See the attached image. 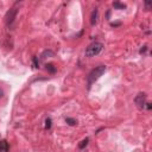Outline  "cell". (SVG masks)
<instances>
[{
	"mask_svg": "<svg viewBox=\"0 0 152 152\" xmlns=\"http://www.w3.org/2000/svg\"><path fill=\"white\" fill-rule=\"evenodd\" d=\"M106 65H99L96 67L95 69H93L92 72L89 73L88 77H87V82H88V88L92 87V85L95 82V81H97L101 76H102L105 73H106Z\"/></svg>",
	"mask_w": 152,
	"mask_h": 152,
	"instance_id": "cell-1",
	"label": "cell"
},
{
	"mask_svg": "<svg viewBox=\"0 0 152 152\" xmlns=\"http://www.w3.org/2000/svg\"><path fill=\"white\" fill-rule=\"evenodd\" d=\"M104 49V45L99 43V42H95V43H92L90 45H88V48L86 49V56L87 57H94V56H97Z\"/></svg>",
	"mask_w": 152,
	"mask_h": 152,
	"instance_id": "cell-2",
	"label": "cell"
},
{
	"mask_svg": "<svg viewBox=\"0 0 152 152\" xmlns=\"http://www.w3.org/2000/svg\"><path fill=\"white\" fill-rule=\"evenodd\" d=\"M18 14V7L17 6H13L12 8H10L8 11L6 12L5 14V23L7 26H11L13 23H14V19Z\"/></svg>",
	"mask_w": 152,
	"mask_h": 152,
	"instance_id": "cell-3",
	"label": "cell"
},
{
	"mask_svg": "<svg viewBox=\"0 0 152 152\" xmlns=\"http://www.w3.org/2000/svg\"><path fill=\"white\" fill-rule=\"evenodd\" d=\"M146 99H147V96H146L145 93H139V94L136 96V99H134V104L137 105V107H138L139 109H144V108H145Z\"/></svg>",
	"mask_w": 152,
	"mask_h": 152,
	"instance_id": "cell-4",
	"label": "cell"
},
{
	"mask_svg": "<svg viewBox=\"0 0 152 152\" xmlns=\"http://www.w3.org/2000/svg\"><path fill=\"white\" fill-rule=\"evenodd\" d=\"M97 22V8H95L94 11L92 12V16H90V24L95 25Z\"/></svg>",
	"mask_w": 152,
	"mask_h": 152,
	"instance_id": "cell-5",
	"label": "cell"
},
{
	"mask_svg": "<svg viewBox=\"0 0 152 152\" xmlns=\"http://www.w3.org/2000/svg\"><path fill=\"white\" fill-rule=\"evenodd\" d=\"M0 151L1 152H7L8 151V145L6 140H1L0 141Z\"/></svg>",
	"mask_w": 152,
	"mask_h": 152,
	"instance_id": "cell-6",
	"label": "cell"
},
{
	"mask_svg": "<svg viewBox=\"0 0 152 152\" xmlns=\"http://www.w3.org/2000/svg\"><path fill=\"white\" fill-rule=\"evenodd\" d=\"M45 69L48 70L50 74H55V73H56V67H55L54 64H51V63H48V64L45 65Z\"/></svg>",
	"mask_w": 152,
	"mask_h": 152,
	"instance_id": "cell-7",
	"label": "cell"
},
{
	"mask_svg": "<svg viewBox=\"0 0 152 152\" xmlns=\"http://www.w3.org/2000/svg\"><path fill=\"white\" fill-rule=\"evenodd\" d=\"M65 121H67V124H69L70 126H74V125L77 124V121L75 119H73V118H65Z\"/></svg>",
	"mask_w": 152,
	"mask_h": 152,
	"instance_id": "cell-8",
	"label": "cell"
},
{
	"mask_svg": "<svg viewBox=\"0 0 152 152\" xmlns=\"http://www.w3.org/2000/svg\"><path fill=\"white\" fill-rule=\"evenodd\" d=\"M88 141H89V139H88V138H86V139H83L82 141H81V144L78 145V147H80L81 150H82V149H85V147L87 146V144H88Z\"/></svg>",
	"mask_w": 152,
	"mask_h": 152,
	"instance_id": "cell-9",
	"label": "cell"
},
{
	"mask_svg": "<svg viewBox=\"0 0 152 152\" xmlns=\"http://www.w3.org/2000/svg\"><path fill=\"white\" fill-rule=\"evenodd\" d=\"M113 6H114L115 8H121V10L126 8V5H125V4H121V3H119V1H115V3L113 4Z\"/></svg>",
	"mask_w": 152,
	"mask_h": 152,
	"instance_id": "cell-10",
	"label": "cell"
},
{
	"mask_svg": "<svg viewBox=\"0 0 152 152\" xmlns=\"http://www.w3.org/2000/svg\"><path fill=\"white\" fill-rule=\"evenodd\" d=\"M50 127H51V119L48 118V119L45 120V128H46V130H49Z\"/></svg>",
	"mask_w": 152,
	"mask_h": 152,
	"instance_id": "cell-11",
	"label": "cell"
},
{
	"mask_svg": "<svg viewBox=\"0 0 152 152\" xmlns=\"http://www.w3.org/2000/svg\"><path fill=\"white\" fill-rule=\"evenodd\" d=\"M52 55H54L52 51H44L42 55V58H45V56H52Z\"/></svg>",
	"mask_w": 152,
	"mask_h": 152,
	"instance_id": "cell-12",
	"label": "cell"
},
{
	"mask_svg": "<svg viewBox=\"0 0 152 152\" xmlns=\"http://www.w3.org/2000/svg\"><path fill=\"white\" fill-rule=\"evenodd\" d=\"M38 64H39V62L37 61V58L35 57V58H33V65H35V68H38Z\"/></svg>",
	"mask_w": 152,
	"mask_h": 152,
	"instance_id": "cell-13",
	"label": "cell"
},
{
	"mask_svg": "<svg viewBox=\"0 0 152 152\" xmlns=\"http://www.w3.org/2000/svg\"><path fill=\"white\" fill-rule=\"evenodd\" d=\"M146 46H143V49H140V54H145V51H146Z\"/></svg>",
	"mask_w": 152,
	"mask_h": 152,
	"instance_id": "cell-14",
	"label": "cell"
},
{
	"mask_svg": "<svg viewBox=\"0 0 152 152\" xmlns=\"http://www.w3.org/2000/svg\"><path fill=\"white\" fill-rule=\"evenodd\" d=\"M4 96V90L1 89V88H0V99H1Z\"/></svg>",
	"mask_w": 152,
	"mask_h": 152,
	"instance_id": "cell-15",
	"label": "cell"
}]
</instances>
